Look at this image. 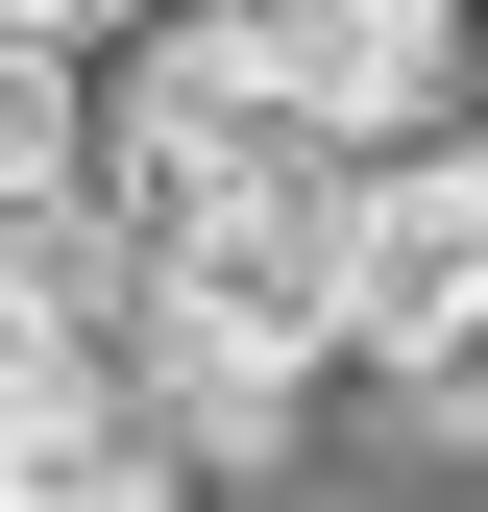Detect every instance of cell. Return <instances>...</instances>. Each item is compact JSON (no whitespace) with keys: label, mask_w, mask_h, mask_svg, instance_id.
Returning <instances> with one entry per match:
<instances>
[{"label":"cell","mask_w":488,"mask_h":512,"mask_svg":"<svg viewBox=\"0 0 488 512\" xmlns=\"http://www.w3.org/2000/svg\"><path fill=\"white\" fill-rule=\"evenodd\" d=\"M171 25H196V0H0V49H49V74H147Z\"/></svg>","instance_id":"cell-4"},{"label":"cell","mask_w":488,"mask_h":512,"mask_svg":"<svg viewBox=\"0 0 488 512\" xmlns=\"http://www.w3.org/2000/svg\"><path fill=\"white\" fill-rule=\"evenodd\" d=\"M122 366H147V415L196 439V464H269V439L318 415L342 317L318 293H244V269H122Z\"/></svg>","instance_id":"cell-3"},{"label":"cell","mask_w":488,"mask_h":512,"mask_svg":"<svg viewBox=\"0 0 488 512\" xmlns=\"http://www.w3.org/2000/svg\"><path fill=\"white\" fill-rule=\"evenodd\" d=\"M196 25L318 122V147H366V171L488 122V0H196Z\"/></svg>","instance_id":"cell-1"},{"label":"cell","mask_w":488,"mask_h":512,"mask_svg":"<svg viewBox=\"0 0 488 512\" xmlns=\"http://www.w3.org/2000/svg\"><path fill=\"white\" fill-rule=\"evenodd\" d=\"M342 366H391V391H488V122L366 171V220H342Z\"/></svg>","instance_id":"cell-2"}]
</instances>
